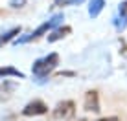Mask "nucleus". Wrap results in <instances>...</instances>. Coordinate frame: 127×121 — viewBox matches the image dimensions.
I'll return each mask as SVG.
<instances>
[{
    "mask_svg": "<svg viewBox=\"0 0 127 121\" xmlns=\"http://www.w3.org/2000/svg\"><path fill=\"white\" fill-rule=\"evenodd\" d=\"M57 64H59V53H55V51H54V53H48L46 57L37 59L32 64V73L37 77L35 83H37V84H44L46 77L57 68Z\"/></svg>",
    "mask_w": 127,
    "mask_h": 121,
    "instance_id": "f257e3e1",
    "label": "nucleus"
},
{
    "mask_svg": "<svg viewBox=\"0 0 127 121\" xmlns=\"http://www.w3.org/2000/svg\"><path fill=\"white\" fill-rule=\"evenodd\" d=\"M63 20H64V15H63V13H55L50 20H46V22H42L41 26H37V28H35L33 31H30L28 35H22V37L15 39V44H28V42L39 40L42 35H48L54 28L61 26V24H63Z\"/></svg>",
    "mask_w": 127,
    "mask_h": 121,
    "instance_id": "f03ea898",
    "label": "nucleus"
},
{
    "mask_svg": "<svg viewBox=\"0 0 127 121\" xmlns=\"http://www.w3.org/2000/svg\"><path fill=\"white\" fill-rule=\"evenodd\" d=\"M74 114H76V103H74L72 99L59 101L57 105H55L54 112H52L54 119H70V118H74Z\"/></svg>",
    "mask_w": 127,
    "mask_h": 121,
    "instance_id": "7ed1b4c3",
    "label": "nucleus"
},
{
    "mask_svg": "<svg viewBox=\"0 0 127 121\" xmlns=\"http://www.w3.org/2000/svg\"><path fill=\"white\" fill-rule=\"evenodd\" d=\"M44 114H48V105L41 99H33L22 108V116H26V118H35V116H44Z\"/></svg>",
    "mask_w": 127,
    "mask_h": 121,
    "instance_id": "20e7f679",
    "label": "nucleus"
},
{
    "mask_svg": "<svg viewBox=\"0 0 127 121\" xmlns=\"http://www.w3.org/2000/svg\"><path fill=\"white\" fill-rule=\"evenodd\" d=\"M83 108L87 112H94V114H98L99 110V94L98 90H89V92L85 94V99H83Z\"/></svg>",
    "mask_w": 127,
    "mask_h": 121,
    "instance_id": "39448f33",
    "label": "nucleus"
},
{
    "mask_svg": "<svg viewBox=\"0 0 127 121\" xmlns=\"http://www.w3.org/2000/svg\"><path fill=\"white\" fill-rule=\"evenodd\" d=\"M70 33H72V28H70V26H63V24H61V26H57V28L52 29L50 35H48L46 39H48V42L52 44V42L63 40V39H64V37H68Z\"/></svg>",
    "mask_w": 127,
    "mask_h": 121,
    "instance_id": "423d86ee",
    "label": "nucleus"
},
{
    "mask_svg": "<svg viewBox=\"0 0 127 121\" xmlns=\"http://www.w3.org/2000/svg\"><path fill=\"white\" fill-rule=\"evenodd\" d=\"M20 31H22V28H20V26H15V28L6 29V31L0 35V48H4V46L9 44L11 40H15V37L20 35Z\"/></svg>",
    "mask_w": 127,
    "mask_h": 121,
    "instance_id": "0eeeda50",
    "label": "nucleus"
},
{
    "mask_svg": "<svg viewBox=\"0 0 127 121\" xmlns=\"http://www.w3.org/2000/svg\"><path fill=\"white\" fill-rule=\"evenodd\" d=\"M7 77H17V79H24V72H20L15 66H0V79H7Z\"/></svg>",
    "mask_w": 127,
    "mask_h": 121,
    "instance_id": "6e6552de",
    "label": "nucleus"
},
{
    "mask_svg": "<svg viewBox=\"0 0 127 121\" xmlns=\"http://www.w3.org/2000/svg\"><path fill=\"white\" fill-rule=\"evenodd\" d=\"M105 7V0H89V17L90 19H98L99 13Z\"/></svg>",
    "mask_w": 127,
    "mask_h": 121,
    "instance_id": "1a4fd4ad",
    "label": "nucleus"
},
{
    "mask_svg": "<svg viewBox=\"0 0 127 121\" xmlns=\"http://www.w3.org/2000/svg\"><path fill=\"white\" fill-rule=\"evenodd\" d=\"M112 26H114V29L118 33H122L124 29L127 28V13H122V11H118V15L112 19Z\"/></svg>",
    "mask_w": 127,
    "mask_h": 121,
    "instance_id": "9d476101",
    "label": "nucleus"
},
{
    "mask_svg": "<svg viewBox=\"0 0 127 121\" xmlns=\"http://www.w3.org/2000/svg\"><path fill=\"white\" fill-rule=\"evenodd\" d=\"M26 4H28V0H9L7 6H9L11 9H22Z\"/></svg>",
    "mask_w": 127,
    "mask_h": 121,
    "instance_id": "9b49d317",
    "label": "nucleus"
},
{
    "mask_svg": "<svg viewBox=\"0 0 127 121\" xmlns=\"http://www.w3.org/2000/svg\"><path fill=\"white\" fill-rule=\"evenodd\" d=\"M64 6H72V0H54L52 7H64Z\"/></svg>",
    "mask_w": 127,
    "mask_h": 121,
    "instance_id": "f8f14e48",
    "label": "nucleus"
},
{
    "mask_svg": "<svg viewBox=\"0 0 127 121\" xmlns=\"http://www.w3.org/2000/svg\"><path fill=\"white\" fill-rule=\"evenodd\" d=\"M57 77H76V72H59Z\"/></svg>",
    "mask_w": 127,
    "mask_h": 121,
    "instance_id": "ddd939ff",
    "label": "nucleus"
},
{
    "mask_svg": "<svg viewBox=\"0 0 127 121\" xmlns=\"http://www.w3.org/2000/svg\"><path fill=\"white\" fill-rule=\"evenodd\" d=\"M2 121H17V114H7V116H4Z\"/></svg>",
    "mask_w": 127,
    "mask_h": 121,
    "instance_id": "4468645a",
    "label": "nucleus"
},
{
    "mask_svg": "<svg viewBox=\"0 0 127 121\" xmlns=\"http://www.w3.org/2000/svg\"><path fill=\"white\" fill-rule=\"evenodd\" d=\"M96 121H118V118H116V116H107V118H99Z\"/></svg>",
    "mask_w": 127,
    "mask_h": 121,
    "instance_id": "2eb2a0df",
    "label": "nucleus"
},
{
    "mask_svg": "<svg viewBox=\"0 0 127 121\" xmlns=\"http://www.w3.org/2000/svg\"><path fill=\"white\" fill-rule=\"evenodd\" d=\"M118 11H122V13H127V0H125V2H122V4H120Z\"/></svg>",
    "mask_w": 127,
    "mask_h": 121,
    "instance_id": "dca6fc26",
    "label": "nucleus"
},
{
    "mask_svg": "<svg viewBox=\"0 0 127 121\" xmlns=\"http://www.w3.org/2000/svg\"><path fill=\"white\" fill-rule=\"evenodd\" d=\"M83 2H85V0H72V6H79Z\"/></svg>",
    "mask_w": 127,
    "mask_h": 121,
    "instance_id": "f3484780",
    "label": "nucleus"
},
{
    "mask_svg": "<svg viewBox=\"0 0 127 121\" xmlns=\"http://www.w3.org/2000/svg\"><path fill=\"white\" fill-rule=\"evenodd\" d=\"M68 121H87V118H81V119H72V118H70Z\"/></svg>",
    "mask_w": 127,
    "mask_h": 121,
    "instance_id": "a211bd4d",
    "label": "nucleus"
},
{
    "mask_svg": "<svg viewBox=\"0 0 127 121\" xmlns=\"http://www.w3.org/2000/svg\"><path fill=\"white\" fill-rule=\"evenodd\" d=\"M0 88H2V84H0Z\"/></svg>",
    "mask_w": 127,
    "mask_h": 121,
    "instance_id": "6ab92c4d",
    "label": "nucleus"
}]
</instances>
